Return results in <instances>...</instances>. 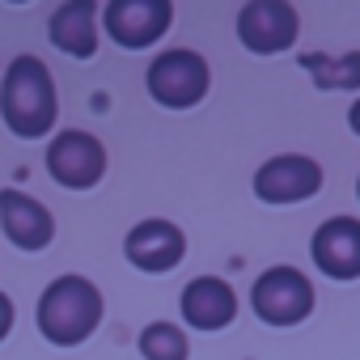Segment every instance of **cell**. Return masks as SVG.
Segmentation results:
<instances>
[{"label": "cell", "mask_w": 360, "mask_h": 360, "mask_svg": "<svg viewBox=\"0 0 360 360\" xmlns=\"http://www.w3.org/2000/svg\"><path fill=\"white\" fill-rule=\"evenodd\" d=\"M56 115H60V98H56L51 68L39 56H18L0 77V119H5V127L22 140H43L56 127Z\"/></svg>", "instance_id": "6da1fadb"}, {"label": "cell", "mask_w": 360, "mask_h": 360, "mask_svg": "<svg viewBox=\"0 0 360 360\" xmlns=\"http://www.w3.org/2000/svg\"><path fill=\"white\" fill-rule=\"evenodd\" d=\"M102 292L94 280L85 276H60L43 288L39 305H34V322H39V335L56 347H77L85 343L98 322H102Z\"/></svg>", "instance_id": "7a4b0ae2"}, {"label": "cell", "mask_w": 360, "mask_h": 360, "mask_svg": "<svg viewBox=\"0 0 360 360\" xmlns=\"http://www.w3.org/2000/svg\"><path fill=\"white\" fill-rule=\"evenodd\" d=\"M144 85H148V98L165 110H191L208 98L212 89V68L200 51L191 47H169V51H157L148 72H144Z\"/></svg>", "instance_id": "3957f363"}, {"label": "cell", "mask_w": 360, "mask_h": 360, "mask_svg": "<svg viewBox=\"0 0 360 360\" xmlns=\"http://www.w3.org/2000/svg\"><path fill=\"white\" fill-rule=\"evenodd\" d=\"M314 301H318V292H314L309 276L301 267H292V263L267 267L255 280V288H250V309L267 326H297V322H305L314 314Z\"/></svg>", "instance_id": "277c9868"}, {"label": "cell", "mask_w": 360, "mask_h": 360, "mask_svg": "<svg viewBox=\"0 0 360 360\" xmlns=\"http://www.w3.org/2000/svg\"><path fill=\"white\" fill-rule=\"evenodd\" d=\"M47 174L68 191H89L102 183L106 174V148L98 136L81 131V127H64L51 136L47 144Z\"/></svg>", "instance_id": "5b68a950"}, {"label": "cell", "mask_w": 360, "mask_h": 360, "mask_svg": "<svg viewBox=\"0 0 360 360\" xmlns=\"http://www.w3.org/2000/svg\"><path fill=\"white\" fill-rule=\"evenodd\" d=\"M322 191V165L305 153H280L255 169V195L271 208L314 200Z\"/></svg>", "instance_id": "8992f818"}, {"label": "cell", "mask_w": 360, "mask_h": 360, "mask_svg": "<svg viewBox=\"0 0 360 360\" xmlns=\"http://www.w3.org/2000/svg\"><path fill=\"white\" fill-rule=\"evenodd\" d=\"M169 22H174L169 0H110L102 9V30L123 51H144V47L161 43Z\"/></svg>", "instance_id": "52a82bcc"}, {"label": "cell", "mask_w": 360, "mask_h": 360, "mask_svg": "<svg viewBox=\"0 0 360 360\" xmlns=\"http://www.w3.org/2000/svg\"><path fill=\"white\" fill-rule=\"evenodd\" d=\"M301 18L284 0H250L238 9V39L250 56H280L297 43Z\"/></svg>", "instance_id": "ba28073f"}, {"label": "cell", "mask_w": 360, "mask_h": 360, "mask_svg": "<svg viewBox=\"0 0 360 360\" xmlns=\"http://www.w3.org/2000/svg\"><path fill=\"white\" fill-rule=\"evenodd\" d=\"M123 255L136 271H148V276H161V271H174L187 255V238L174 221H161V217H148L140 225L127 229L123 238Z\"/></svg>", "instance_id": "9c48e42d"}, {"label": "cell", "mask_w": 360, "mask_h": 360, "mask_svg": "<svg viewBox=\"0 0 360 360\" xmlns=\"http://www.w3.org/2000/svg\"><path fill=\"white\" fill-rule=\"evenodd\" d=\"M309 259L326 280H360V221L330 217L309 238Z\"/></svg>", "instance_id": "30bf717a"}, {"label": "cell", "mask_w": 360, "mask_h": 360, "mask_svg": "<svg viewBox=\"0 0 360 360\" xmlns=\"http://www.w3.org/2000/svg\"><path fill=\"white\" fill-rule=\"evenodd\" d=\"M0 229L26 255H39L56 242V217L26 191H0Z\"/></svg>", "instance_id": "8fae6325"}, {"label": "cell", "mask_w": 360, "mask_h": 360, "mask_svg": "<svg viewBox=\"0 0 360 360\" xmlns=\"http://www.w3.org/2000/svg\"><path fill=\"white\" fill-rule=\"evenodd\" d=\"M178 309H183V322L195 330H225L238 318V292L221 276H195L178 297Z\"/></svg>", "instance_id": "7c38bea8"}, {"label": "cell", "mask_w": 360, "mask_h": 360, "mask_svg": "<svg viewBox=\"0 0 360 360\" xmlns=\"http://www.w3.org/2000/svg\"><path fill=\"white\" fill-rule=\"evenodd\" d=\"M47 39L72 60H89L98 51V9L89 0H68V5H60L51 13Z\"/></svg>", "instance_id": "4fadbf2b"}, {"label": "cell", "mask_w": 360, "mask_h": 360, "mask_svg": "<svg viewBox=\"0 0 360 360\" xmlns=\"http://www.w3.org/2000/svg\"><path fill=\"white\" fill-rule=\"evenodd\" d=\"M301 68L314 77L318 89H360V51L339 56H301Z\"/></svg>", "instance_id": "5bb4252c"}, {"label": "cell", "mask_w": 360, "mask_h": 360, "mask_svg": "<svg viewBox=\"0 0 360 360\" xmlns=\"http://www.w3.org/2000/svg\"><path fill=\"white\" fill-rule=\"evenodd\" d=\"M136 343H140V356L144 360H187L191 356L187 330L174 326V322H148Z\"/></svg>", "instance_id": "9a60e30c"}, {"label": "cell", "mask_w": 360, "mask_h": 360, "mask_svg": "<svg viewBox=\"0 0 360 360\" xmlns=\"http://www.w3.org/2000/svg\"><path fill=\"white\" fill-rule=\"evenodd\" d=\"M13 318H18V309H13L9 292H0V343L9 339V330H13Z\"/></svg>", "instance_id": "2e32d148"}, {"label": "cell", "mask_w": 360, "mask_h": 360, "mask_svg": "<svg viewBox=\"0 0 360 360\" xmlns=\"http://www.w3.org/2000/svg\"><path fill=\"white\" fill-rule=\"evenodd\" d=\"M347 127H352V131L360 136V98H356V102L347 106Z\"/></svg>", "instance_id": "e0dca14e"}, {"label": "cell", "mask_w": 360, "mask_h": 360, "mask_svg": "<svg viewBox=\"0 0 360 360\" xmlns=\"http://www.w3.org/2000/svg\"><path fill=\"white\" fill-rule=\"evenodd\" d=\"M356 200H360V178H356Z\"/></svg>", "instance_id": "ac0fdd59"}]
</instances>
